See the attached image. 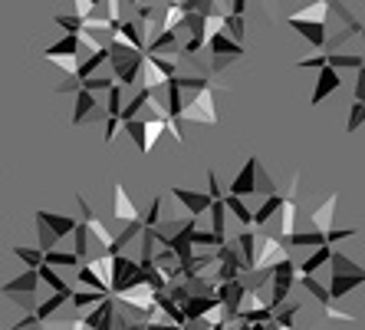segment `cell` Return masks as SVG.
I'll return each mask as SVG.
<instances>
[{
    "label": "cell",
    "mask_w": 365,
    "mask_h": 330,
    "mask_svg": "<svg viewBox=\"0 0 365 330\" xmlns=\"http://www.w3.org/2000/svg\"><path fill=\"white\" fill-rule=\"evenodd\" d=\"M10 254L24 261L26 268H36V264L43 261V251H40V248H26V244H14V248H10Z\"/></svg>",
    "instance_id": "39"
},
{
    "label": "cell",
    "mask_w": 365,
    "mask_h": 330,
    "mask_svg": "<svg viewBox=\"0 0 365 330\" xmlns=\"http://www.w3.org/2000/svg\"><path fill=\"white\" fill-rule=\"evenodd\" d=\"M7 297H10V301H14L17 307H24V314H26V311H36V301H40L36 294H7Z\"/></svg>",
    "instance_id": "51"
},
{
    "label": "cell",
    "mask_w": 365,
    "mask_h": 330,
    "mask_svg": "<svg viewBox=\"0 0 365 330\" xmlns=\"http://www.w3.org/2000/svg\"><path fill=\"white\" fill-rule=\"evenodd\" d=\"M112 83H115V76H96V73L93 76H86V79H79V86L89 89V93H106Z\"/></svg>",
    "instance_id": "44"
},
{
    "label": "cell",
    "mask_w": 365,
    "mask_h": 330,
    "mask_svg": "<svg viewBox=\"0 0 365 330\" xmlns=\"http://www.w3.org/2000/svg\"><path fill=\"white\" fill-rule=\"evenodd\" d=\"M0 221H4V215H0Z\"/></svg>",
    "instance_id": "59"
},
{
    "label": "cell",
    "mask_w": 365,
    "mask_h": 330,
    "mask_svg": "<svg viewBox=\"0 0 365 330\" xmlns=\"http://www.w3.org/2000/svg\"><path fill=\"white\" fill-rule=\"evenodd\" d=\"M316 89H313V99H309V103L313 106H319L326 99V96H332L336 93V89L342 86V79H339V70H332L329 63H323V66H316Z\"/></svg>",
    "instance_id": "10"
},
{
    "label": "cell",
    "mask_w": 365,
    "mask_h": 330,
    "mask_svg": "<svg viewBox=\"0 0 365 330\" xmlns=\"http://www.w3.org/2000/svg\"><path fill=\"white\" fill-rule=\"evenodd\" d=\"M99 297H106V291H96V287H83V291H73V294H69V301H73V307L86 311V307H93Z\"/></svg>",
    "instance_id": "37"
},
{
    "label": "cell",
    "mask_w": 365,
    "mask_h": 330,
    "mask_svg": "<svg viewBox=\"0 0 365 330\" xmlns=\"http://www.w3.org/2000/svg\"><path fill=\"white\" fill-rule=\"evenodd\" d=\"M254 191H257V195H273V191H280V189H277V182L270 179V172H267V169H264L260 162H257V182H254Z\"/></svg>",
    "instance_id": "42"
},
{
    "label": "cell",
    "mask_w": 365,
    "mask_h": 330,
    "mask_svg": "<svg viewBox=\"0 0 365 330\" xmlns=\"http://www.w3.org/2000/svg\"><path fill=\"white\" fill-rule=\"evenodd\" d=\"M362 93H365V83H362V76L356 79V99H362Z\"/></svg>",
    "instance_id": "56"
},
{
    "label": "cell",
    "mask_w": 365,
    "mask_h": 330,
    "mask_svg": "<svg viewBox=\"0 0 365 330\" xmlns=\"http://www.w3.org/2000/svg\"><path fill=\"white\" fill-rule=\"evenodd\" d=\"M221 30L230 36V40H237L240 46H247V24H244V17H240V14H224Z\"/></svg>",
    "instance_id": "30"
},
{
    "label": "cell",
    "mask_w": 365,
    "mask_h": 330,
    "mask_svg": "<svg viewBox=\"0 0 365 330\" xmlns=\"http://www.w3.org/2000/svg\"><path fill=\"white\" fill-rule=\"evenodd\" d=\"M76 205H79V211H83V218H79V221H83V225L89 228V235H93L99 244H109V241H112V231H109V228H106V225H102L99 218L93 215V209L86 205V199H83V195H76Z\"/></svg>",
    "instance_id": "15"
},
{
    "label": "cell",
    "mask_w": 365,
    "mask_h": 330,
    "mask_svg": "<svg viewBox=\"0 0 365 330\" xmlns=\"http://www.w3.org/2000/svg\"><path fill=\"white\" fill-rule=\"evenodd\" d=\"M346 238H356V228H326V231H323V241L326 244L346 241Z\"/></svg>",
    "instance_id": "46"
},
{
    "label": "cell",
    "mask_w": 365,
    "mask_h": 330,
    "mask_svg": "<svg viewBox=\"0 0 365 330\" xmlns=\"http://www.w3.org/2000/svg\"><path fill=\"white\" fill-rule=\"evenodd\" d=\"M181 46L178 40V30H158V36H148V44H145V53H168L175 56Z\"/></svg>",
    "instance_id": "19"
},
{
    "label": "cell",
    "mask_w": 365,
    "mask_h": 330,
    "mask_svg": "<svg viewBox=\"0 0 365 330\" xmlns=\"http://www.w3.org/2000/svg\"><path fill=\"white\" fill-rule=\"evenodd\" d=\"M73 271H76V281H79L83 287H96V291H106V294H109V284H106V281H102L99 274H96V271L86 264V261H79Z\"/></svg>",
    "instance_id": "33"
},
{
    "label": "cell",
    "mask_w": 365,
    "mask_h": 330,
    "mask_svg": "<svg viewBox=\"0 0 365 330\" xmlns=\"http://www.w3.org/2000/svg\"><path fill=\"white\" fill-rule=\"evenodd\" d=\"M207 215H211V231L217 241H227V209H224L221 199H214L207 205Z\"/></svg>",
    "instance_id": "25"
},
{
    "label": "cell",
    "mask_w": 365,
    "mask_h": 330,
    "mask_svg": "<svg viewBox=\"0 0 365 330\" xmlns=\"http://www.w3.org/2000/svg\"><path fill=\"white\" fill-rule=\"evenodd\" d=\"M326 20H329V0H313L309 7H299L297 14H289L287 24L297 30L303 40L316 46V50H323L326 46Z\"/></svg>",
    "instance_id": "1"
},
{
    "label": "cell",
    "mask_w": 365,
    "mask_h": 330,
    "mask_svg": "<svg viewBox=\"0 0 365 330\" xmlns=\"http://www.w3.org/2000/svg\"><path fill=\"white\" fill-rule=\"evenodd\" d=\"M43 261H46V264H53V268H76V264H79L76 251H60V248L43 251Z\"/></svg>",
    "instance_id": "35"
},
{
    "label": "cell",
    "mask_w": 365,
    "mask_h": 330,
    "mask_svg": "<svg viewBox=\"0 0 365 330\" xmlns=\"http://www.w3.org/2000/svg\"><path fill=\"white\" fill-rule=\"evenodd\" d=\"M50 66H60L63 76H76V66H79V53H69V56H43Z\"/></svg>",
    "instance_id": "40"
},
{
    "label": "cell",
    "mask_w": 365,
    "mask_h": 330,
    "mask_svg": "<svg viewBox=\"0 0 365 330\" xmlns=\"http://www.w3.org/2000/svg\"><path fill=\"white\" fill-rule=\"evenodd\" d=\"M365 284V274H342V271H332L329 274V297L332 301H339L346 297L349 291H356V287Z\"/></svg>",
    "instance_id": "16"
},
{
    "label": "cell",
    "mask_w": 365,
    "mask_h": 330,
    "mask_svg": "<svg viewBox=\"0 0 365 330\" xmlns=\"http://www.w3.org/2000/svg\"><path fill=\"white\" fill-rule=\"evenodd\" d=\"M257 162L260 159H247L244 165H240V172L234 175V182H230V195H240V199H247V195H254V182H257Z\"/></svg>",
    "instance_id": "11"
},
{
    "label": "cell",
    "mask_w": 365,
    "mask_h": 330,
    "mask_svg": "<svg viewBox=\"0 0 365 330\" xmlns=\"http://www.w3.org/2000/svg\"><path fill=\"white\" fill-rule=\"evenodd\" d=\"M96 109H99V103H96V93H89V89L79 86L76 89V113H73V126L93 122L96 119Z\"/></svg>",
    "instance_id": "18"
},
{
    "label": "cell",
    "mask_w": 365,
    "mask_h": 330,
    "mask_svg": "<svg viewBox=\"0 0 365 330\" xmlns=\"http://www.w3.org/2000/svg\"><path fill=\"white\" fill-rule=\"evenodd\" d=\"M191 244H195V248H217V238H214V231H191Z\"/></svg>",
    "instance_id": "48"
},
{
    "label": "cell",
    "mask_w": 365,
    "mask_h": 330,
    "mask_svg": "<svg viewBox=\"0 0 365 330\" xmlns=\"http://www.w3.org/2000/svg\"><path fill=\"white\" fill-rule=\"evenodd\" d=\"M204 50L207 53H227V56H244L247 46H240L237 40H230L224 30H217V34H211L207 40H204Z\"/></svg>",
    "instance_id": "21"
},
{
    "label": "cell",
    "mask_w": 365,
    "mask_h": 330,
    "mask_svg": "<svg viewBox=\"0 0 365 330\" xmlns=\"http://www.w3.org/2000/svg\"><path fill=\"white\" fill-rule=\"evenodd\" d=\"M178 4L187 10V14H201V17H207V14L217 10V0H178Z\"/></svg>",
    "instance_id": "43"
},
{
    "label": "cell",
    "mask_w": 365,
    "mask_h": 330,
    "mask_svg": "<svg viewBox=\"0 0 365 330\" xmlns=\"http://www.w3.org/2000/svg\"><path fill=\"white\" fill-rule=\"evenodd\" d=\"M109 46V66L115 70V83L119 86H132L138 79V70H142V50H135V46H125V44H106Z\"/></svg>",
    "instance_id": "3"
},
{
    "label": "cell",
    "mask_w": 365,
    "mask_h": 330,
    "mask_svg": "<svg viewBox=\"0 0 365 330\" xmlns=\"http://www.w3.org/2000/svg\"><path fill=\"white\" fill-rule=\"evenodd\" d=\"M329 251H332V244H316L313 248V254H309V258L303 261V264H299V271L297 274H316V271H323L326 268V261H329Z\"/></svg>",
    "instance_id": "27"
},
{
    "label": "cell",
    "mask_w": 365,
    "mask_h": 330,
    "mask_svg": "<svg viewBox=\"0 0 365 330\" xmlns=\"http://www.w3.org/2000/svg\"><path fill=\"white\" fill-rule=\"evenodd\" d=\"M142 86L145 89H158L162 83H168L175 76V60H168L165 53H145L142 56Z\"/></svg>",
    "instance_id": "5"
},
{
    "label": "cell",
    "mask_w": 365,
    "mask_h": 330,
    "mask_svg": "<svg viewBox=\"0 0 365 330\" xmlns=\"http://www.w3.org/2000/svg\"><path fill=\"white\" fill-rule=\"evenodd\" d=\"M214 297H217V304L224 307V314H227V321L237 314L240 307V297H244V284H240V278L234 281H217V287H214Z\"/></svg>",
    "instance_id": "9"
},
{
    "label": "cell",
    "mask_w": 365,
    "mask_h": 330,
    "mask_svg": "<svg viewBox=\"0 0 365 330\" xmlns=\"http://www.w3.org/2000/svg\"><path fill=\"white\" fill-rule=\"evenodd\" d=\"M323 63H329L332 70H362V53H336L323 50Z\"/></svg>",
    "instance_id": "26"
},
{
    "label": "cell",
    "mask_w": 365,
    "mask_h": 330,
    "mask_svg": "<svg viewBox=\"0 0 365 330\" xmlns=\"http://www.w3.org/2000/svg\"><path fill=\"white\" fill-rule=\"evenodd\" d=\"M66 301H69L66 294H60V291H53V297H46V301H36V311H34V314L40 317L43 324H46V321L53 317V314H56L63 304H66Z\"/></svg>",
    "instance_id": "31"
},
{
    "label": "cell",
    "mask_w": 365,
    "mask_h": 330,
    "mask_svg": "<svg viewBox=\"0 0 365 330\" xmlns=\"http://www.w3.org/2000/svg\"><path fill=\"white\" fill-rule=\"evenodd\" d=\"M152 264L158 271H162L165 278L168 281H175V278H181V261H178V254L171 251L168 244H158V248H155V254H152Z\"/></svg>",
    "instance_id": "12"
},
{
    "label": "cell",
    "mask_w": 365,
    "mask_h": 330,
    "mask_svg": "<svg viewBox=\"0 0 365 330\" xmlns=\"http://www.w3.org/2000/svg\"><path fill=\"white\" fill-rule=\"evenodd\" d=\"M293 284H297V264H293V258H283L277 261L270 268V287H273V297H270V311L277 304H283L289 297V291H293Z\"/></svg>",
    "instance_id": "4"
},
{
    "label": "cell",
    "mask_w": 365,
    "mask_h": 330,
    "mask_svg": "<svg viewBox=\"0 0 365 330\" xmlns=\"http://www.w3.org/2000/svg\"><path fill=\"white\" fill-rule=\"evenodd\" d=\"M336 205H339V195H329V199L319 205V209L309 215V221H313L316 231H326V228H332V221H336Z\"/></svg>",
    "instance_id": "22"
},
{
    "label": "cell",
    "mask_w": 365,
    "mask_h": 330,
    "mask_svg": "<svg viewBox=\"0 0 365 330\" xmlns=\"http://www.w3.org/2000/svg\"><path fill=\"white\" fill-rule=\"evenodd\" d=\"M299 287H303L306 294H313L319 304H332V297H329V287L323 284V281H316V274H297Z\"/></svg>",
    "instance_id": "29"
},
{
    "label": "cell",
    "mask_w": 365,
    "mask_h": 330,
    "mask_svg": "<svg viewBox=\"0 0 365 330\" xmlns=\"http://www.w3.org/2000/svg\"><path fill=\"white\" fill-rule=\"evenodd\" d=\"M230 14H240V17H244V14H247V0H230Z\"/></svg>",
    "instance_id": "55"
},
{
    "label": "cell",
    "mask_w": 365,
    "mask_h": 330,
    "mask_svg": "<svg viewBox=\"0 0 365 330\" xmlns=\"http://www.w3.org/2000/svg\"><path fill=\"white\" fill-rule=\"evenodd\" d=\"M96 4H102V0H93V7H96Z\"/></svg>",
    "instance_id": "57"
},
{
    "label": "cell",
    "mask_w": 365,
    "mask_h": 330,
    "mask_svg": "<svg viewBox=\"0 0 365 330\" xmlns=\"http://www.w3.org/2000/svg\"><path fill=\"white\" fill-rule=\"evenodd\" d=\"M158 218H162V195H155L152 205H148V211H145V218H138V221H142L145 228H152Z\"/></svg>",
    "instance_id": "47"
},
{
    "label": "cell",
    "mask_w": 365,
    "mask_h": 330,
    "mask_svg": "<svg viewBox=\"0 0 365 330\" xmlns=\"http://www.w3.org/2000/svg\"><path fill=\"white\" fill-rule=\"evenodd\" d=\"M171 195L185 205V211L191 218L204 215L207 211V205H211V199H207V191H191V189H171Z\"/></svg>",
    "instance_id": "13"
},
{
    "label": "cell",
    "mask_w": 365,
    "mask_h": 330,
    "mask_svg": "<svg viewBox=\"0 0 365 330\" xmlns=\"http://www.w3.org/2000/svg\"><path fill=\"white\" fill-rule=\"evenodd\" d=\"M221 195H224V191H221V185H217V175H214V172H207V199H221Z\"/></svg>",
    "instance_id": "53"
},
{
    "label": "cell",
    "mask_w": 365,
    "mask_h": 330,
    "mask_svg": "<svg viewBox=\"0 0 365 330\" xmlns=\"http://www.w3.org/2000/svg\"><path fill=\"white\" fill-rule=\"evenodd\" d=\"M234 248H237V258H240V268H254V251H257V231L250 225L244 228V231H240L237 238H234Z\"/></svg>",
    "instance_id": "17"
},
{
    "label": "cell",
    "mask_w": 365,
    "mask_h": 330,
    "mask_svg": "<svg viewBox=\"0 0 365 330\" xmlns=\"http://www.w3.org/2000/svg\"><path fill=\"white\" fill-rule=\"evenodd\" d=\"M221 201H224V209H227V215H234L240 221V225H250V218H254V211L247 209V201L240 199V195H230V191H224L221 195Z\"/></svg>",
    "instance_id": "28"
},
{
    "label": "cell",
    "mask_w": 365,
    "mask_h": 330,
    "mask_svg": "<svg viewBox=\"0 0 365 330\" xmlns=\"http://www.w3.org/2000/svg\"><path fill=\"white\" fill-rule=\"evenodd\" d=\"M69 53H79V36L76 34H63L60 44H53L43 50V56H69Z\"/></svg>",
    "instance_id": "34"
},
{
    "label": "cell",
    "mask_w": 365,
    "mask_h": 330,
    "mask_svg": "<svg viewBox=\"0 0 365 330\" xmlns=\"http://www.w3.org/2000/svg\"><path fill=\"white\" fill-rule=\"evenodd\" d=\"M135 218H142V211H138V205L132 199H128V191L122 182H115V221H135Z\"/></svg>",
    "instance_id": "20"
},
{
    "label": "cell",
    "mask_w": 365,
    "mask_h": 330,
    "mask_svg": "<svg viewBox=\"0 0 365 330\" xmlns=\"http://www.w3.org/2000/svg\"><path fill=\"white\" fill-rule=\"evenodd\" d=\"M79 20H86L89 14H93V0H76V10H73Z\"/></svg>",
    "instance_id": "54"
},
{
    "label": "cell",
    "mask_w": 365,
    "mask_h": 330,
    "mask_svg": "<svg viewBox=\"0 0 365 330\" xmlns=\"http://www.w3.org/2000/svg\"><path fill=\"white\" fill-rule=\"evenodd\" d=\"M53 20H56V26H60L63 34H76L79 26H83V20H79L76 14H56Z\"/></svg>",
    "instance_id": "45"
},
{
    "label": "cell",
    "mask_w": 365,
    "mask_h": 330,
    "mask_svg": "<svg viewBox=\"0 0 365 330\" xmlns=\"http://www.w3.org/2000/svg\"><path fill=\"white\" fill-rule=\"evenodd\" d=\"M14 327H17V330H30V327H43V321H40V317H36L34 311H26L24 317H20V321L14 324Z\"/></svg>",
    "instance_id": "52"
},
{
    "label": "cell",
    "mask_w": 365,
    "mask_h": 330,
    "mask_svg": "<svg viewBox=\"0 0 365 330\" xmlns=\"http://www.w3.org/2000/svg\"><path fill=\"white\" fill-rule=\"evenodd\" d=\"M326 307V321H332V324H359V317H352V314H342V311H336V307H329V304H323Z\"/></svg>",
    "instance_id": "50"
},
{
    "label": "cell",
    "mask_w": 365,
    "mask_h": 330,
    "mask_svg": "<svg viewBox=\"0 0 365 330\" xmlns=\"http://www.w3.org/2000/svg\"><path fill=\"white\" fill-rule=\"evenodd\" d=\"M329 271H342V274H365L362 271V264L359 261H352L349 254H342V251H329Z\"/></svg>",
    "instance_id": "32"
},
{
    "label": "cell",
    "mask_w": 365,
    "mask_h": 330,
    "mask_svg": "<svg viewBox=\"0 0 365 330\" xmlns=\"http://www.w3.org/2000/svg\"><path fill=\"white\" fill-rule=\"evenodd\" d=\"M73 238H76V248H73V251H76V258L86 261V258H89V228H86L83 221H76V228H73Z\"/></svg>",
    "instance_id": "41"
},
{
    "label": "cell",
    "mask_w": 365,
    "mask_h": 330,
    "mask_svg": "<svg viewBox=\"0 0 365 330\" xmlns=\"http://www.w3.org/2000/svg\"><path fill=\"white\" fill-rule=\"evenodd\" d=\"M56 244H60V235H56L43 218H36V248H40V251H50V248H56Z\"/></svg>",
    "instance_id": "36"
},
{
    "label": "cell",
    "mask_w": 365,
    "mask_h": 330,
    "mask_svg": "<svg viewBox=\"0 0 365 330\" xmlns=\"http://www.w3.org/2000/svg\"><path fill=\"white\" fill-rule=\"evenodd\" d=\"M36 287H40V274H36V268H26L17 278H10L0 291L4 294H36Z\"/></svg>",
    "instance_id": "14"
},
{
    "label": "cell",
    "mask_w": 365,
    "mask_h": 330,
    "mask_svg": "<svg viewBox=\"0 0 365 330\" xmlns=\"http://www.w3.org/2000/svg\"><path fill=\"white\" fill-rule=\"evenodd\" d=\"M181 20H185V7H181L178 0H168V10H165V17H162V30H178Z\"/></svg>",
    "instance_id": "38"
},
{
    "label": "cell",
    "mask_w": 365,
    "mask_h": 330,
    "mask_svg": "<svg viewBox=\"0 0 365 330\" xmlns=\"http://www.w3.org/2000/svg\"><path fill=\"white\" fill-rule=\"evenodd\" d=\"M138 281H142V268H138V261L125 258L122 251L112 254V287H109V294H119V291L138 284Z\"/></svg>",
    "instance_id": "6"
},
{
    "label": "cell",
    "mask_w": 365,
    "mask_h": 330,
    "mask_svg": "<svg viewBox=\"0 0 365 330\" xmlns=\"http://www.w3.org/2000/svg\"><path fill=\"white\" fill-rule=\"evenodd\" d=\"M289 258L287 244L280 238H260L257 235V251H254V268H273L277 261Z\"/></svg>",
    "instance_id": "7"
},
{
    "label": "cell",
    "mask_w": 365,
    "mask_h": 330,
    "mask_svg": "<svg viewBox=\"0 0 365 330\" xmlns=\"http://www.w3.org/2000/svg\"><path fill=\"white\" fill-rule=\"evenodd\" d=\"M112 317H115V301H112V294H106V297H99L93 307H86L83 324H86V330L89 327L106 330V327H112Z\"/></svg>",
    "instance_id": "8"
},
{
    "label": "cell",
    "mask_w": 365,
    "mask_h": 330,
    "mask_svg": "<svg viewBox=\"0 0 365 330\" xmlns=\"http://www.w3.org/2000/svg\"><path fill=\"white\" fill-rule=\"evenodd\" d=\"M36 218H43L46 225L60 235V241H63V235H73V228H76V218H69V215H60V211H46V209H40L36 211Z\"/></svg>",
    "instance_id": "24"
},
{
    "label": "cell",
    "mask_w": 365,
    "mask_h": 330,
    "mask_svg": "<svg viewBox=\"0 0 365 330\" xmlns=\"http://www.w3.org/2000/svg\"><path fill=\"white\" fill-rule=\"evenodd\" d=\"M362 113H365L362 99H356V103H352V113H349V122H346L349 132H359V129H362Z\"/></svg>",
    "instance_id": "49"
},
{
    "label": "cell",
    "mask_w": 365,
    "mask_h": 330,
    "mask_svg": "<svg viewBox=\"0 0 365 330\" xmlns=\"http://www.w3.org/2000/svg\"><path fill=\"white\" fill-rule=\"evenodd\" d=\"M185 109H181V122H201V126H217L221 113L214 103V86H204L197 93H181Z\"/></svg>",
    "instance_id": "2"
},
{
    "label": "cell",
    "mask_w": 365,
    "mask_h": 330,
    "mask_svg": "<svg viewBox=\"0 0 365 330\" xmlns=\"http://www.w3.org/2000/svg\"><path fill=\"white\" fill-rule=\"evenodd\" d=\"M36 274H40V281L43 284H50L53 291H60V294H73V287L66 284V278H63L60 274V268H53V264H46V261H40V264H36Z\"/></svg>",
    "instance_id": "23"
},
{
    "label": "cell",
    "mask_w": 365,
    "mask_h": 330,
    "mask_svg": "<svg viewBox=\"0 0 365 330\" xmlns=\"http://www.w3.org/2000/svg\"><path fill=\"white\" fill-rule=\"evenodd\" d=\"M297 4H303V0H297Z\"/></svg>",
    "instance_id": "58"
}]
</instances>
